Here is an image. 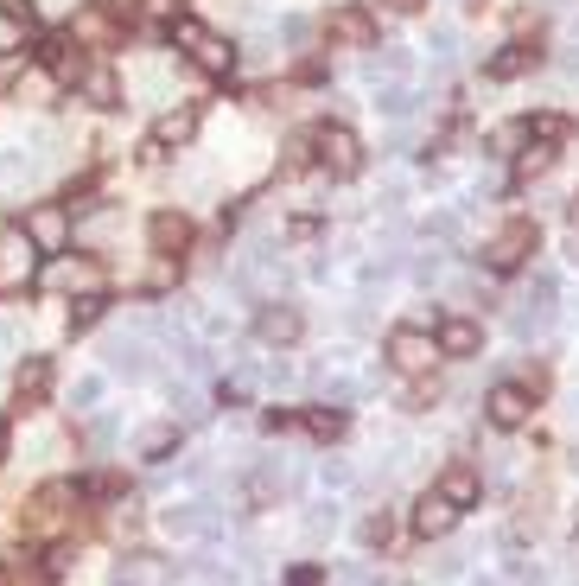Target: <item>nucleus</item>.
Returning <instances> with one entry per match:
<instances>
[{"instance_id":"nucleus-22","label":"nucleus","mask_w":579,"mask_h":586,"mask_svg":"<svg viewBox=\"0 0 579 586\" xmlns=\"http://www.w3.org/2000/svg\"><path fill=\"white\" fill-rule=\"evenodd\" d=\"M102 395H109V376L90 370V376H77V383L64 389V408H70V415H96V408H102Z\"/></svg>"},{"instance_id":"nucleus-33","label":"nucleus","mask_w":579,"mask_h":586,"mask_svg":"<svg viewBox=\"0 0 579 586\" xmlns=\"http://www.w3.org/2000/svg\"><path fill=\"white\" fill-rule=\"evenodd\" d=\"M20 45H26V13L7 0V7H0V58H13Z\"/></svg>"},{"instance_id":"nucleus-44","label":"nucleus","mask_w":579,"mask_h":586,"mask_svg":"<svg viewBox=\"0 0 579 586\" xmlns=\"http://www.w3.org/2000/svg\"><path fill=\"white\" fill-rule=\"evenodd\" d=\"M389 13H420V0H382Z\"/></svg>"},{"instance_id":"nucleus-43","label":"nucleus","mask_w":579,"mask_h":586,"mask_svg":"<svg viewBox=\"0 0 579 586\" xmlns=\"http://www.w3.org/2000/svg\"><path fill=\"white\" fill-rule=\"evenodd\" d=\"M7 453H13V427L0 421V465H7Z\"/></svg>"},{"instance_id":"nucleus-20","label":"nucleus","mask_w":579,"mask_h":586,"mask_svg":"<svg viewBox=\"0 0 579 586\" xmlns=\"http://www.w3.org/2000/svg\"><path fill=\"white\" fill-rule=\"evenodd\" d=\"M420 109V90L408 77H395V83H376V115H389V122H408V115Z\"/></svg>"},{"instance_id":"nucleus-40","label":"nucleus","mask_w":579,"mask_h":586,"mask_svg":"<svg viewBox=\"0 0 579 586\" xmlns=\"http://www.w3.org/2000/svg\"><path fill=\"white\" fill-rule=\"evenodd\" d=\"M319 478H325L331 491H344V485H350V465H344V459H325V465H319Z\"/></svg>"},{"instance_id":"nucleus-34","label":"nucleus","mask_w":579,"mask_h":586,"mask_svg":"<svg viewBox=\"0 0 579 586\" xmlns=\"http://www.w3.org/2000/svg\"><path fill=\"white\" fill-rule=\"evenodd\" d=\"M102 313H109V293H83V300H70V332H90Z\"/></svg>"},{"instance_id":"nucleus-27","label":"nucleus","mask_w":579,"mask_h":586,"mask_svg":"<svg viewBox=\"0 0 579 586\" xmlns=\"http://www.w3.org/2000/svg\"><path fill=\"white\" fill-rule=\"evenodd\" d=\"M77 90H83V102H90V109H115V102H121V83H115L109 71H83Z\"/></svg>"},{"instance_id":"nucleus-18","label":"nucleus","mask_w":579,"mask_h":586,"mask_svg":"<svg viewBox=\"0 0 579 586\" xmlns=\"http://www.w3.org/2000/svg\"><path fill=\"white\" fill-rule=\"evenodd\" d=\"M433 491H440L452 510H471V504L484 497V478L471 472V465H446V472H440V485H433Z\"/></svg>"},{"instance_id":"nucleus-39","label":"nucleus","mask_w":579,"mask_h":586,"mask_svg":"<svg viewBox=\"0 0 579 586\" xmlns=\"http://www.w3.org/2000/svg\"><path fill=\"white\" fill-rule=\"evenodd\" d=\"M102 13H109V20L121 26V20H140V7H147V0H96Z\"/></svg>"},{"instance_id":"nucleus-19","label":"nucleus","mask_w":579,"mask_h":586,"mask_svg":"<svg viewBox=\"0 0 579 586\" xmlns=\"http://www.w3.org/2000/svg\"><path fill=\"white\" fill-rule=\"evenodd\" d=\"M147 236H153V249H160V255H179V249L191 243V217H185V211H153Z\"/></svg>"},{"instance_id":"nucleus-45","label":"nucleus","mask_w":579,"mask_h":586,"mask_svg":"<svg viewBox=\"0 0 579 586\" xmlns=\"http://www.w3.org/2000/svg\"><path fill=\"white\" fill-rule=\"evenodd\" d=\"M567 421H573V427H579V389H573V395H567Z\"/></svg>"},{"instance_id":"nucleus-17","label":"nucleus","mask_w":579,"mask_h":586,"mask_svg":"<svg viewBox=\"0 0 579 586\" xmlns=\"http://www.w3.org/2000/svg\"><path fill=\"white\" fill-rule=\"evenodd\" d=\"M198 141V109H191V102H179V109H166L160 122H153V147H191Z\"/></svg>"},{"instance_id":"nucleus-2","label":"nucleus","mask_w":579,"mask_h":586,"mask_svg":"<svg viewBox=\"0 0 579 586\" xmlns=\"http://www.w3.org/2000/svg\"><path fill=\"white\" fill-rule=\"evenodd\" d=\"M535 249H541V223H535V217H510V223H503V230L484 243V268H490V274H516Z\"/></svg>"},{"instance_id":"nucleus-9","label":"nucleus","mask_w":579,"mask_h":586,"mask_svg":"<svg viewBox=\"0 0 579 586\" xmlns=\"http://www.w3.org/2000/svg\"><path fill=\"white\" fill-rule=\"evenodd\" d=\"M325 26H331V39H338V45H357V51L376 45V13L357 7V0H338V7L325 13Z\"/></svg>"},{"instance_id":"nucleus-14","label":"nucleus","mask_w":579,"mask_h":586,"mask_svg":"<svg viewBox=\"0 0 579 586\" xmlns=\"http://www.w3.org/2000/svg\"><path fill=\"white\" fill-rule=\"evenodd\" d=\"M433 344H440V357H478L484 351V325L465 319V313H446L433 325Z\"/></svg>"},{"instance_id":"nucleus-29","label":"nucleus","mask_w":579,"mask_h":586,"mask_svg":"<svg viewBox=\"0 0 579 586\" xmlns=\"http://www.w3.org/2000/svg\"><path fill=\"white\" fill-rule=\"evenodd\" d=\"M172 453H179V427H147V434H140V459L147 465H160Z\"/></svg>"},{"instance_id":"nucleus-13","label":"nucleus","mask_w":579,"mask_h":586,"mask_svg":"<svg viewBox=\"0 0 579 586\" xmlns=\"http://www.w3.org/2000/svg\"><path fill=\"white\" fill-rule=\"evenodd\" d=\"M45 287H58V293H70V300H83V293H102V268L90 262V255H58V262L45 268Z\"/></svg>"},{"instance_id":"nucleus-41","label":"nucleus","mask_w":579,"mask_h":586,"mask_svg":"<svg viewBox=\"0 0 579 586\" xmlns=\"http://www.w3.org/2000/svg\"><path fill=\"white\" fill-rule=\"evenodd\" d=\"M261 376H268V383H293V364H287V357H274V364L261 370Z\"/></svg>"},{"instance_id":"nucleus-25","label":"nucleus","mask_w":579,"mask_h":586,"mask_svg":"<svg viewBox=\"0 0 579 586\" xmlns=\"http://www.w3.org/2000/svg\"><path fill=\"white\" fill-rule=\"evenodd\" d=\"M554 160H560V153H554V141H529V147L516 153V179H548V172H554Z\"/></svg>"},{"instance_id":"nucleus-42","label":"nucleus","mask_w":579,"mask_h":586,"mask_svg":"<svg viewBox=\"0 0 579 586\" xmlns=\"http://www.w3.org/2000/svg\"><path fill=\"white\" fill-rule=\"evenodd\" d=\"M325 574H319V567H293V574H287V586H319Z\"/></svg>"},{"instance_id":"nucleus-3","label":"nucleus","mask_w":579,"mask_h":586,"mask_svg":"<svg viewBox=\"0 0 579 586\" xmlns=\"http://www.w3.org/2000/svg\"><path fill=\"white\" fill-rule=\"evenodd\" d=\"M20 230H26V243L39 255H64L70 236H77V211H70V204H26Z\"/></svg>"},{"instance_id":"nucleus-1","label":"nucleus","mask_w":579,"mask_h":586,"mask_svg":"<svg viewBox=\"0 0 579 586\" xmlns=\"http://www.w3.org/2000/svg\"><path fill=\"white\" fill-rule=\"evenodd\" d=\"M51 147H58L51 128H32V147H0V198H26L32 185L45 179Z\"/></svg>"},{"instance_id":"nucleus-32","label":"nucleus","mask_w":579,"mask_h":586,"mask_svg":"<svg viewBox=\"0 0 579 586\" xmlns=\"http://www.w3.org/2000/svg\"><path fill=\"white\" fill-rule=\"evenodd\" d=\"M529 141H535V122L522 115V122H503L497 134H490V153H522Z\"/></svg>"},{"instance_id":"nucleus-24","label":"nucleus","mask_w":579,"mask_h":586,"mask_svg":"<svg viewBox=\"0 0 579 586\" xmlns=\"http://www.w3.org/2000/svg\"><path fill=\"white\" fill-rule=\"evenodd\" d=\"M26 351V313H13V306H0V370L13 364V357Z\"/></svg>"},{"instance_id":"nucleus-8","label":"nucleus","mask_w":579,"mask_h":586,"mask_svg":"<svg viewBox=\"0 0 579 586\" xmlns=\"http://www.w3.org/2000/svg\"><path fill=\"white\" fill-rule=\"evenodd\" d=\"M32 274H39V249L26 243V230H7L0 236V293H20Z\"/></svg>"},{"instance_id":"nucleus-46","label":"nucleus","mask_w":579,"mask_h":586,"mask_svg":"<svg viewBox=\"0 0 579 586\" xmlns=\"http://www.w3.org/2000/svg\"><path fill=\"white\" fill-rule=\"evenodd\" d=\"M567 58H573V64H579V26H573V45H567Z\"/></svg>"},{"instance_id":"nucleus-7","label":"nucleus","mask_w":579,"mask_h":586,"mask_svg":"<svg viewBox=\"0 0 579 586\" xmlns=\"http://www.w3.org/2000/svg\"><path fill=\"white\" fill-rule=\"evenodd\" d=\"M102 364H109V376L140 383V376H153V344L140 338V332H115L109 344H102Z\"/></svg>"},{"instance_id":"nucleus-37","label":"nucleus","mask_w":579,"mask_h":586,"mask_svg":"<svg viewBox=\"0 0 579 586\" xmlns=\"http://www.w3.org/2000/svg\"><path fill=\"white\" fill-rule=\"evenodd\" d=\"M427 51H433V64H440V71H446V64H459V32H452V26H433Z\"/></svg>"},{"instance_id":"nucleus-15","label":"nucleus","mask_w":579,"mask_h":586,"mask_svg":"<svg viewBox=\"0 0 579 586\" xmlns=\"http://www.w3.org/2000/svg\"><path fill=\"white\" fill-rule=\"evenodd\" d=\"M452 523H459V510H452L440 491H427V497L414 504V536H420V542H440V536H452Z\"/></svg>"},{"instance_id":"nucleus-28","label":"nucleus","mask_w":579,"mask_h":586,"mask_svg":"<svg viewBox=\"0 0 579 586\" xmlns=\"http://www.w3.org/2000/svg\"><path fill=\"white\" fill-rule=\"evenodd\" d=\"M306 434H312V440H338V434H344V408H338V402L306 408Z\"/></svg>"},{"instance_id":"nucleus-6","label":"nucleus","mask_w":579,"mask_h":586,"mask_svg":"<svg viewBox=\"0 0 579 586\" xmlns=\"http://www.w3.org/2000/svg\"><path fill=\"white\" fill-rule=\"evenodd\" d=\"M389 364L401 376H427L440 364V344H433V332H420V325H395L389 332Z\"/></svg>"},{"instance_id":"nucleus-38","label":"nucleus","mask_w":579,"mask_h":586,"mask_svg":"<svg viewBox=\"0 0 579 586\" xmlns=\"http://www.w3.org/2000/svg\"><path fill=\"white\" fill-rule=\"evenodd\" d=\"M172 408H179V421H204V395L191 389H172Z\"/></svg>"},{"instance_id":"nucleus-35","label":"nucleus","mask_w":579,"mask_h":586,"mask_svg":"<svg viewBox=\"0 0 579 586\" xmlns=\"http://www.w3.org/2000/svg\"><path fill=\"white\" fill-rule=\"evenodd\" d=\"M357 536H363V548H389V536H395V516H389V510H370V516H363V529H357Z\"/></svg>"},{"instance_id":"nucleus-31","label":"nucleus","mask_w":579,"mask_h":586,"mask_svg":"<svg viewBox=\"0 0 579 586\" xmlns=\"http://www.w3.org/2000/svg\"><path fill=\"white\" fill-rule=\"evenodd\" d=\"M370 51H376V45H370ZM370 77H376V83H395V77H408V51H401V45H382L376 58H370Z\"/></svg>"},{"instance_id":"nucleus-10","label":"nucleus","mask_w":579,"mask_h":586,"mask_svg":"<svg viewBox=\"0 0 579 586\" xmlns=\"http://www.w3.org/2000/svg\"><path fill=\"white\" fill-rule=\"evenodd\" d=\"M484 415H490V427H503V434H516V427L535 415V395L522 389V383H497V389L484 395Z\"/></svg>"},{"instance_id":"nucleus-30","label":"nucleus","mask_w":579,"mask_h":586,"mask_svg":"<svg viewBox=\"0 0 579 586\" xmlns=\"http://www.w3.org/2000/svg\"><path fill=\"white\" fill-rule=\"evenodd\" d=\"M312 166H319V153H312V134H293L287 153H280V172H287V179H300V172H312Z\"/></svg>"},{"instance_id":"nucleus-47","label":"nucleus","mask_w":579,"mask_h":586,"mask_svg":"<svg viewBox=\"0 0 579 586\" xmlns=\"http://www.w3.org/2000/svg\"><path fill=\"white\" fill-rule=\"evenodd\" d=\"M567 204H573V211H567V217H573V230H579V192H573V198H567Z\"/></svg>"},{"instance_id":"nucleus-23","label":"nucleus","mask_w":579,"mask_h":586,"mask_svg":"<svg viewBox=\"0 0 579 586\" xmlns=\"http://www.w3.org/2000/svg\"><path fill=\"white\" fill-rule=\"evenodd\" d=\"M45 383H51V364H45V357H26V364H20V376H13V395H20V408H32V402H39V395H45Z\"/></svg>"},{"instance_id":"nucleus-4","label":"nucleus","mask_w":579,"mask_h":586,"mask_svg":"<svg viewBox=\"0 0 579 586\" xmlns=\"http://www.w3.org/2000/svg\"><path fill=\"white\" fill-rule=\"evenodd\" d=\"M312 153H319V166L331 172V179H357L363 160H370V153H363V141H357V134H350L344 122L312 128Z\"/></svg>"},{"instance_id":"nucleus-16","label":"nucleus","mask_w":579,"mask_h":586,"mask_svg":"<svg viewBox=\"0 0 579 586\" xmlns=\"http://www.w3.org/2000/svg\"><path fill=\"white\" fill-rule=\"evenodd\" d=\"M529 71H535V51L522 45V39L497 45V51L484 58V77H490V83H516V77H529Z\"/></svg>"},{"instance_id":"nucleus-11","label":"nucleus","mask_w":579,"mask_h":586,"mask_svg":"<svg viewBox=\"0 0 579 586\" xmlns=\"http://www.w3.org/2000/svg\"><path fill=\"white\" fill-rule=\"evenodd\" d=\"M300 332H306L300 306H287V300H261V313H255V338L268 344V351H280V344H293Z\"/></svg>"},{"instance_id":"nucleus-21","label":"nucleus","mask_w":579,"mask_h":586,"mask_svg":"<svg viewBox=\"0 0 579 586\" xmlns=\"http://www.w3.org/2000/svg\"><path fill=\"white\" fill-rule=\"evenodd\" d=\"M191 64H198L204 77H230V71H236V51L223 45V39H217V32H210V26H204V39L191 45Z\"/></svg>"},{"instance_id":"nucleus-49","label":"nucleus","mask_w":579,"mask_h":586,"mask_svg":"<svg viewBox=\"0 0 579 586\" xmlns=\"http://www.w3.org/2000/svg\"><path fill=\"white\" fill-rule=\"evenodd\" d=\"M0 83H7V58H0Z\"/></svg>"},{"instance_id":"nucleus-50","label":"nucleus","mask_w":579,"mask_h":586,"mask_svg":"<svg viewBox=\"0 0 579 586\" xmlns=\"http://www.w3.org/2000/svg\"><path fill=\"white\" fill-rule=\"evenodd\" d=\"M0 586H7V580H0Z\"/></svg>"},{"instance_id":"nucleus-26","label":"nucleus","mask_w":579,"mask_h":586,"mask_svg":"<svg viewBox=\"0 0 579 586\" xmlns=\"http://www.w3.org/2000/svg\"><path fill=\"white\" fill-rule=\"evenodd\" d=\"M70 497H77L70 485H45L39 497H32V529H51V523L64 516V504H70Z\"/></svg>"},{"instance_id":"nucleus-12","label":"nucleus","mask_w":579,"mask_h":586,"mask_svg":"<svg viewBox=\"0 0 579 586\" xmlns=\"http://www.w3.org/2000/svg\"><path fill=\"white\" fill-rule=\"evenodd\" d=\"M160 529L172 542H217V510L210 504H172V510H160Z\"/></svg>"},{"instance_id":"nucleus-48","label":"nucleus","mask_w":579,"mask_h":586,"mask_svg":"<svg viewBox=\"0 0 579 586\" xmlns=\"http://www.w3.org/2000/svg\"><path fill=\"white\" fill-rule=\"evenodd\" d=\"M567 249H573V262H579V230H573V236H567Z\"/></svg>"},{"instance_id":"nucleus-5","label":"nucleus","mask_w":579,"mask_h":586,"mask_svg":"<svg viewBox=\"0 0 579 586\" xmlns=\"http://www.w3.org/2000/svg\"><path fill=\"white\" fill-rule=\"evenodd\" d=\"M510 325H516V338H522V344L554 332V274H535V287L516 300V319H510Z\"/></svg>"},{"instance_id":"nucleus-36","label":"nucleus","mask_w":579,"mask_h":586,"mask_svg":"<svg viewBox=\"0 0 579 586\" xmlns=\"http://www.w3.org/2000/svg\"><path fill=\"white\" fill-rule=\"evenodd\" d=\"M338 523H344V510H338V504H331V497H325V504H312V516H306V536H312V542H325V536H331V529H338Z\"/></svg>"}]
</instances>
